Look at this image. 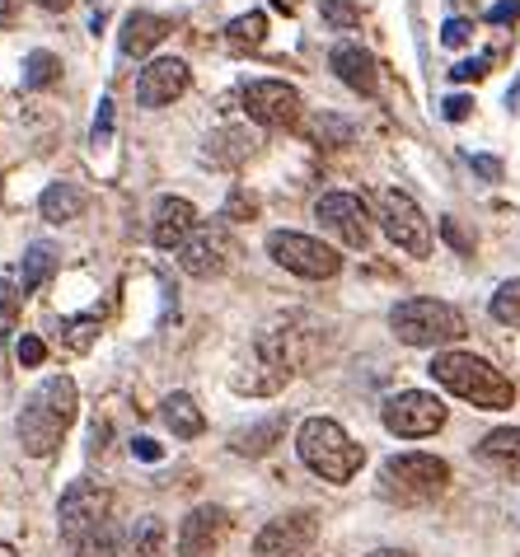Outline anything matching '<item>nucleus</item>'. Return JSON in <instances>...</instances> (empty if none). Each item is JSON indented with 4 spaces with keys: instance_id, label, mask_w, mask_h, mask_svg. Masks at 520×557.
I'll use <instances>...</instances> for the list:
<instances>
[{
    "instance_id": "1",
    "label": "nucleus",
    "mask_w": 520,
    "mask_h": 557,
    "mask_svg": "<svg viewBox=\"0 0 520 557\" xmlns=\"http://www.w3.org/2000/svg\"><path fill=\"white\" fill-rule=\"evenodd\" d=\"M75 408H81V389H75L71 375H48L34 394L24 398L20 422H14V436H20V450L28 459H48L61 450L66 431L75 426Z\"/></svg>"
},
{
    "instance_id": "2",
    "label": "nucleus",
    "mask_w": 520,
    "mask_h": 557,
    "mask_svg": "<svg viewBox=\"0 0 520 557\" xmlns=\"http://www.w3.org/2000/svg\"><path fill=\"white\" fill-rule=\"evenodd\" d=\"M432 380L441 389H450L455 398H465L473 408H487V412H502V408L516 404L511 380L502 375L493 361H483V356H473V351H436Z\"/></svg>"
},
{
    "instance_id": "3",
    "label": "nucleus",
    "mask_w": 520,
    "mask_h": 557,
    "mask_svg": "<svg viewBox=\"0 0 520 557\" xmlns=\"http://www.w3.org/2000/svg\"><path fill=\"white\" fill-rule=\"evenodd\" d=\"M296 455H300L305 469L319 473L324 483H351V478L361 473V463H366V450L347 436L338 422H329V417H310V422H300Z\"/></svg>"
},
{
    "instance_id": "4",
    "label": "nucleus",
    "mask_w": 520,
    "mask_h": 557,
    "mask_svg": "<svg viewBox=\"0 0 520 557\" xmlns=\"http://www.w3.org/2000/svg\"><path fill=\"white\" fill-rule=\"evenodd\" d=\"M389 329L408 347H446V343H460L465 337V314L446 300L412 296L389 309Z\"/></svg>"
},
{
    "instance_id": "5",
    "label": "nucleus",
    "mask_w": 520,
    "mask_h": 557,
    "mask_svg": "<svg viewBox=\"0 0 520 557\" xmlns=\"http://www.w3.org/2000/svg\"><path fill=\"white\" fill-rule=\"evenodd\" d=\"M450 483V463L436 459V455H394L385 459V469H380V492H385L389 502H404V506H422L441 497Z\"/></svg>"
},
{
    "instance_id": "6",
    "label": "nucleus",
    "mask_w": 520,
    "mask_h": 557,
    "mask_svg": "<svg viewBox=\"0 0 520 557\" xmlns=\"http://www.w3.org/2000/svg\"><path fill=\"white\" fill-rule=\"evenodd\" d=\"M268 258L277 262V268L305 276V282H329V276L343 272L338 249H329V244L314 239V235H296V230H272L268 235Z\"/></svg>"
},
{
    "instance_id": "7",
    "label": "nucleus",
    "mask_w": 520,
    "mask_h": 557,
    "mask_svg": "<svg viewBox=\"0 0 520 557\" xmlns=\"http://www.w3.org/2000/svg\"><path fill=\"white\" fill-rule=\"evenodd\" d=\"M109 506L113 497L103 492L99 483H89V478H81V483H71L66 492H61V506H57V524H61V539L75 548L81 539H89L99 530V524H109Z\"/></svg>"
},
{
    "instance_id": "8",
    "label": "nucleus",
    "mask_w": 520,
    "mask_h": 557,
    "mask_svg": "<svg viewBox=\"0 0 520 557\" xmlns=\"http://www.w3.org/2000/svg\"><path fill=\"white\" fill-rule=\"evenodd\" d=\"M380 225H385V235L399 244L404 253H412V258L432 253V225H426L422 207L412 202L408 193H399V188L380 193Z\"/></svg>"
},
{
    "instance_id": "9",
    "label": "nucleus",
    "mask_w": 520,
    "mask_h": 557,
    "mask_svg": "<svg viewBox=\"0 0 520 557\" xmlns=\"http://www.w3.org/2000/svg\"><path fill=\"white\" fill-rule=\"evenodd\" d=\"M385 426L404 441H422V436H436L446 426V404L436 394H422V389H408V394H394L385 404Z\"/></svg>"
},
{
    "instance_id": "10",
    "label": "nucleus",
    "mask_w": 520,
    "mask_h": 557,
    "mask_svg": "<svg viewBox=\"0 0 520 557\" xmlns=\"http://www.w3.org/2000/svg\"><path fill=\"white\" fill-rule=\"evenodd\" d=\"M235 262V239L231 230H225L221 221L216 225H197V235L178 249V268L197 276V282H211V276H225Z\"/></svg>"
},
{
    "instance_id": "11",
    "label": "nucleus",
    "mask_w": 520,
    "mask_h": 557,
    "mask_svg": "<svg viewBox=\"0 0 520 557\" xmlns=\"http://www.w3.org/2000/svg\"><path fill=\"white\" fill-rule=\"evenodd\" d=\"M244 113H249L258 127H296L305 103H300V89L286 85V81H253L244 85Z\"/></svg>"
},
{
    "instance_id": "12",
    "label": "nucleus",
    "mask_w": 520,
    "mask_h": 557,
    "mask_svg": "<svg viewBox=\"0 0 520 557\" xmlns=\"http://www.w3.org/2000/svg\"><path fill=\"white\" fill-rule=\"evenodd\" d=\"M225 534H231V516L221 506H193L188 516L178 520V539H174V553L178 557H216Z\"/></svg>"
},
{
    "instance_id": "13",
    "label": "nucleus",
    "mask_w": 520,
    "mask_h": 557,
    "mask_svg": "<svg viewBox=\"0 0 520 557\" xmlns=\"http://www.w3.org/2000/svg\"><path fill=\"white\" fill-rule=\"evenodd\" d=\"M314 539H319V520L310 510H290V516H277L258 530L253 557H305Z\"/></svg>"
},
{
    "instance_id": "14",
    "label": "nucleus",
    "mask_w": 520,
    "mask_h": 557,
    "mask_svg": "<svg viewBox=\"0 0 520 557\" xmlns=\"http://www.w3.org/2000/svg\"><path fill=\"white\" fill-rule=\"evenodd\" d=\"M314 215H319V225H324L333 239L347 244V249H366V244H371V215H366L361 197L329 193V197H319Z\"/></svg>"
},
{
    "instance_id": "15",
    "label": "nucleus",
    "mask_w": 520,
    "mask_h": 557,
    "mask_svg": "<svg viewBox=\"0 0 520 557\" xmlns=\"http://www.w3.org/2000/svg\"><path fill=\"white\" fill-rule=\"evenodd\" d=\"M188 85H193L188 61L156 57L141 75H136V103H141V108H164V103H174V99L188 95Z\"/></svg>"
},
{
    "instance_id": "16",
    "label": "nucleus",
    "mask_w": 520,
    "mask_h": 557,
    "mask_svg": "<svg viewBox=\"0 0 520 557\" xmlns=\"http://www.w3.org/2000/svg\"><path fill=\"white\" fill-rule=\"evenodd\" d=\"M193 235H197V207L188 197H160L156 215H150V239H156V249L178 253Z\"/></svg>"
},
{
    "instance_id": "17",
    "label": "nucleus",
    "mask_w": 520,
    "mask_h": 557,
    "mask_svg": "<svg viewBox=\"0 0 520 557\" xmlns=\"http://www.w3.org/2000/svg\"><path fill=\"white\" fill-rule=\"evenodd\" d=\"M329 66H333V75H338L347 89H357V95H375V89H380L375 57L366 52V48H357V42H343V48H333Z\"/></svg>"
},
{
    "instance_id": "18",
    "label": "nucleus",
    "mask_w": 520,
    "mask_h": 557,
    "mask_svg": "<svg viewBox=\"0 0 520 557\" xmlns=\"http://www.w3.org/2000/svg\"><path fill=\"white\" fill-rule=\"evenodd\" d=\"M164 34H170V20H164V14L136 10V14H127V24H122L117 52H122V57H146Z\"/></svg>"
},
{
    "instance_id": "19",
    "label": "nucleus",
    "mask_w": 520,
    "mask_h": 557,
    "mask_svg": "<svg viewBox=\"0 0 520 557\" xmlns=\"http://www.w3.org/2000/svg\"><path fill=\"white\" fill-rule=\"evenodd\" d=\"M253 132L249 127H221V132H211L207 136V164H216V169H235V164H244L253 154Z\"/></svg>"
},
{
    "instance_id": "20",
    "label": "nucleus",
    "mask_w": 520,
    "mask_h": 557,
    "mask_svg": "<svg viewBox=\"0 0 520 557\" xmlns=\"http://www.w3.org/2000/svg\"><path fill=\"white\" fill-rule=\"evenodd\" d=\"M38 211H42V221H52V225H71V221H81V211H85V193L66 178L48 183V193L38 197Z\"/></svg>"
},
{
    "instance_id": "21",
    "label": "nucleus",
    "mask_w": 520,
    "mask_h": 557,
    "mask_svg": "<svg viewBox=\"0 0 520 557\" xmlns=\"http://www.w3.org/2000/svg\"><path fill=\"white\" fill-rule=\"evenodd\" d=\"M479 459L502 473H520V426H497L479 441Z\"/></svg>"
},
{
    "instance_id": "22",
    "label": "nucleus",
    "mask_w": 520,
    "mask_h": 557,
    "mask_svg": "<svg viewBox=\"0 0 520 557\" xmlns=\"http://www.w3.org/2000/svg\"><path fill=\"white\" fill-rule=\"evenodd\" d=\"M160 412H164V426H170L178 441H197V436H202V426H207L202 422V408H197L188 394H170Z\"/></svg>"
},
{
    "instance_id": "23",
    "label": "nucleus",
    "mask_w": 520,
    "mask_h": 557,
    "mask_svg": "<svg viewBox=\"0 0 520 557\" xmlns=\"http://www.w3.org/2000/svg\"><path fill=\"white\" fill-rule=\"evenodd\" d=\"M52 268H57V249H52V244H28L24 262H20V290H24V296H34V290L52 276Z\"/></svg>"
},
{
    "instance_id": "24",
    "label": "nucleus",
    "mask_w": 520,
    "mask_h": 557,
    "mask_svg": "<svg viewBox=\"0 0 520 557\" xmlns=\"http://www.w3.org/2000/svg\"><path fill=\"white\" fill-rule=\"evenodd\" d=\"M164 520L160 516H141L132 524V534H127V553L132 557H164Z\"/></svg>"
},
{
    "instance_id": "25",
    "label": "nucleus",
    "mask_w": 520,
    "mask_h": 557,
    "mask_svg": "<svg viewBox=\"0 0 520 557\" xmlns=\"http://www.w3.org/2000/svg\"><path fill=\"white\" fill-rule=\"evenodd\" d=\"M263 38H268V14H263V10H249V14H239V20L225 24V42H231L235 52L258 48Z\"/></svg>"
},
{
    "instance_id": "26",
    "label": "nucleus",
    "mask_w": 520,
    "mask_h": 557,
    "mask_svg": "<svg viewBox=\"0 0 520 557\" xmlns=\"http://www.w3.org/2000/svg\"><path fill=\"white\" fill-rule=\"evenodd\" d=\"M277 436H282V417H272V422H258V426H249V431H235L231 445H235L239 455H268Z\"/></svg>"
},
{
    "instance_id": "27",
    "label": "nucleus",
    "mask_w": 520,
    "mask_h": 557,
    "mask_svg": "<svg viewBox=\"0 0 520 557\" xmlns=\"http://www.w3.org/2000/svg\"><path fill=\"white\" fill-rule=\"evenodd\" d=\"M20 314H24L20 282H0V347H5L14 337V329H20Z\"/></svg>"
},
{
    "instance_id": "28",
    "label": "nucleus",
    "mask_w": 520,
    "mask_h": 557,
    "mask_svg": "<svg viewBox=\"0 0 520 557\" xmlns=\"http://www.w3.org/2000/svg\"><path fill=\"white\" fill-rule=\"evenodd\" d=\"M57 75H61V61L52 57V52H28V61H24V89H48V85H57Z\"/></svg>"
},
{
    "instance_id": "29",
    "label": "nucleus",
    "mask_w": 520,
    "mask_h": 557,
    "mask_svg": "<svg viewBox=\"0 0 520 557\" xmlns=\"http://www.w3.org/2000/svg\"><path fill=\"white\" fill-rule=\"evenodd\" d=\"M305 136L319 141V146H343L347 136H351V127H347L343 117H333V113H319V117L305 122Z\"/></svg>"
},
{
    "instance_id": "30",
    "label": "nucleus",
    "mask_w": 520,
    "mask_h": 557,
    "mask_svg": "<svg viewBox=\"0 0 520 557\" xmlns=\"http://www.w3.org/2000/svg\"><path fill=\"white\" fill-rule=\"evenodd\" d=\"M493 319L507 323V329H520V276L516 282H502L493 296Z\"/></svg>"
},
{
    "instance_id": "31",
    "label": "nucleus",
    "mask_w": 520,
    "mask_h": 557,
    "mask_svg": "<svg viewBox=\"0 0 520 557\" xmlns=\"http://www.w3.org/2000/svg\"><path fill=\"white\" fill-rule=\"evenodd\" d=\"M75 557H117V530L113 524H99L95 534L75 544Z\"/></svg>"
},
{
    "instance_id": "32",
    "label": "nucleus",
    "mask_w": 520,
    "mask_h": 557,
    "mask_svg": "<svg viewBox=\"0 0 520 557\" xmlns=\"http://www.w3.org/2000/svg\"><path fill=\"white\" fill-rule=\"evenodd\" d=\"M319 10H324V20L333 24V28H357L361 24V14L347 5V0H319Z\"/></svg>"
},
{
    "instance_id": "33",
    "label": "nucleus",
    "mask_w": 520,
    "mask_h": 557,
    "mask_svg": "<svg viewBox=\"0 0 520 557\" xmlns=\"http://www.w3.org/2000/svg\"><path fill=\"white\" fill-rule=\"evenodd\" d=\"M469 38H473V24L469 20H450L446 28H441V42H446V48H465Z\"/></svg>"
},
{
    "instance_id": "34",
    "label": "nucleus",
    "mask_w": 520,
    "mask_h": 557,
    "mask_svg": "<svg viewBox=\"0 0 520 557\" xmlns=\"http://www.w3.org/2000/svg\"><path fill=\"white\" fill-rule=\"evenodd\" d=\"M42 356H48V347H42V337L24 333V343H20V361H24V366H42Z\"/></svg>"
},
{
    "instance_id": "35",
    "label": "nucleus",
    "mask_w": 520,
    "mask_h": 557,
    "mask_svg": "<svg viewBox=\"0 0 520 557\" xmlns=\"http://www.w3.org/2000/svg\"><path fill=\"white\" fill-rule=\"evenodd\" d=\"M483 71H487V57H473V61H460L450 75H455V81H479Z\"/></svg>"
},
{
    "instance_id": "36",
    "label": "nucleus",
    "mask_w": 520,
    "mask_h": 557,
    "mask_svg": "<svg viewBox=\"0 0 520 557\" xmlns=\"http://www.w3.org/2000/svg\"><path fill=\"white\" fill-rule=\"evenodd\" d=\"M109 127H113V103L103 99V103H99V122H95V146L109 141Z\"/></svg>"
},
{
    "instance_id": "37",
    "label": "nucleus",
    "mask_w": 520,
    "mask_h": 557,
    "mask_svg": "<svg viewBox=\"0 0 520 557\" xmlns=\"http://www.w3.org/2000/svg\"><path fill=\"white\" fill-rule=\"evenodd\" d=\"M469 108H473V99L455 95V99H446V117H450V122H465V117H469Z\"/></svg>"
},
{
    "instance_id": "38",
    "label": "nucleus",
    "mask_w": 520,
    "mask_h": 557,
    "mask_svg": "<svg viewBox=\"0 0 520 557\" xmlns=\"http://www.w3.org/2000/svg\"><path fill=\"white\" fill-rule=\"evenodd\" d=\"M24 14V0H0V28H10Z\"/></svg>"
},
{
    "instance_id": "39",
    "label": "nucleus",
    "mask_w": 520,
    "mask_h": 557,
    "mask_svg": "<svg viewBox=\"0 0 520 557\" xmlns=\"http://www.w3.org/2000/svg\"><path fill=\"white\" fill-rule=\"evenodd\" d=\"M132 455H136V459H150V463H156V459H160V445L150 441V436H141V441H132Z\"/></svg>"
},
{
    "instance_id": "40",
    "label": "nucleus",
    "mask_w": 520,
    "mask_h": 557,
    "mask_svg": "<svg viewBox=\"0 0 520 557\" xmlns=\"http://www.w3.org/2000/svg\"><path fill=\"white\" fill-rule=\"evenodd\" d=\"M516 14H520V5L511 0V5H497V10H493V20H497V24H507V20H516Z\"/></svg>"
},
{
    "instance_id": "41",
    "label": "nucleus",
    "mask_w": 520,
    "mask_h": 557,
    "mask_svg": "<svg viewBox=\"0 0 520 557\" xmlns=\"http://www.w3.org/2000/svg\"><path fill=\"white\" fill-rule=\"evenodd\" d=\"M441 230H446V239H450V244H460V249H469V239L460 235V225H455V221H446V225H441Z\"/></svg>"
},
{
    "instance_id": "42",
    "label": "nucleus",
    "mask_w": 520,
    "mask_h": 557,
    "mask_svg": "<svg viewBox=\"0 0 520 557\" xmlns=\"http://www.w3.org/2000/svg\"><path fill=\"white\" fill-rule=\"evenodd\" d=\"M473 169H479V174H487V178H497V174H502L497 160H473Z\"/></svg>"
},
{
    "instance_id": "43",
    "label": "nucleus",
    "mask_w": 520,
    "mask_h": 557,
    "mask_svg": "<svg viewBox=\"0 0 520 557\" xmlns=\"http://www.w3.org/2000/svg\"><path fill=\"white\" fill-rule=\"evenodd\" d=\"M371 557H412V553L408 548H375Z\"/></svg>"
},
{
    "instance_id": "44",
    "label": "nucleus",
    "mask_w": 520,
    "mask_h": 557,
    "mask_svg": "<svg viewBox=\"0 0 520 557\" xmlns=\"http://www.w3.org/2000/svg\"><path fill=\"white\" fill-rule=\"evenodd\" d=\"M42 5H48V10H66L71 0H42Z\"/></svg>"
},
{
    "instance_id": "45",
    "label": "nucleus",
    "mask_w": 520,
    "mask_h": 557,
    "mask_svg": "<svg viewBox=\"0 0 520 557\" xmlns=\"http://www.w3.org/2000/svg\"><path fill=\"white\" fill-rule=\"evenodd\" d=\"M0 557H20V553H14L10 544H0Z\"/></svg>"
}]
</instances>
